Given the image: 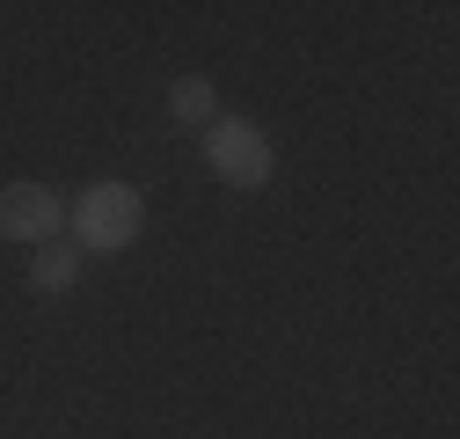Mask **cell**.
<instances>
[{
  "label": "cell",
  "instance_id": "cell-1",
  "mask_svg": "<svg viewBox=\"0 0 460 439\" xmlns=\"http://www.w3.org/2000/svg\"><path fill=\"white\" fill-rule=\"evenodd\" d=\"M139 228H146V205H139L132 184H88L81 205H74V242L81 249H125Z\"/></svg>",
  "mask_w": 460,
  "mask_h": 439
},
{
  "label": "cell",
  "instance_id": "cell-2",
  "mask_svg": "<svg viewBox=\"0 0 460 439\" xmlns=\"http://www.w3.org/2000/svg\"><path fill=\"white\" fill-rule=\"evenodd\" d=\"M205 161H212V176H226L234 191L270 184V139H263V125H249V118H212V125H205Z\"/></svg>",
  "mask_w": 460,
  "mask_h": 439
},
{
  "label": "cell",
  "instance_id": "cell-3",
  "mask_svg": "<svg viewBox=\"0 0 460 439\" xmlns=\"http://www.w3.org/2000/svg\"><path fill=\"white\" fill-rule=\"evenodd\" d=\"M59 228H66V205H59V191H44V184H8L0 191V235L8 242H59Z\"/></svg>",
  "mask_w": 460,
  "mask_h": 439
},
{
  "label": "cell",
  "instance_id": "cell-4",
  "mask_svg": "<svg viewBox=\"0 0 460 439\" xmlns=\"http://www.w3.org/2000/svg\"><path fill=\"white\" fill-rule=\"evenodd\" d=\"M74 279H81V249L44 242V249H37V264H30V286H37V293H74Z\"/></svg>",
  "mask_w": 460,
  "mask_h": 439
},
{
  "label": "cell",
  "instance_id": "cell-5",
  "mask_svg": "<svg viewBox=\"0 0 460 439\" xmlns=\"http://www.w3.org/2000/svg\"><path fill=\"white\" fill-rule=\"evenodd\" d=\"M168 110H176L183 125H212V81H176V95H168Z\"/></svg>",
  "mask_w": 460,
  "mask_h": 439
}]
</instances>
